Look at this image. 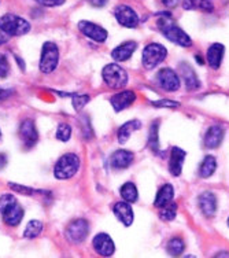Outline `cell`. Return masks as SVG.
<instances>
[{
  "mask_svg": "<svg viewBox=\"0 0 229 258\" xmlns=\"http://www.w3.org/2000/svg\"><path fill=\"white\" fill-rule=\"evenodd\" d=\"M88 3L94 7H103L107 3V0H88Z\"/></svg>",
  "mask_w": 229,
  "mask_h": 258,
  "instance_id": "39",
  "label": "cell"
},
{
  "mask_svg": "<svg viewBox=\"0 0 229 258\" xmlns=\"http://www.w3.org/2000/svg\"><path fill=\"white\" fill-rule=\"evenodd\" d=\"M113 212H114L115 217L120 220L121 223L124 224L125 227H130L132 223H133V209L129 205V202H117L113 208Z\"/></svg>",
  "mask_w": 229,
  "mask_h": 258,
  "instance_id": "16",
  "label": "cell"
},
{
  "mask_svg": "<svg viewBox=\"0 0 229 258\" xmlns=\"http://www.w3.org/2000/svg\"><path fill=\"white\" fill-rule=\"evenodd\" d=\"M71 136V126L69 124H62L58 125V129H56V139L60 140V142H67Z\"/></svg>",
  "mask_w": 229,
  "mask_h": 258,
  "instance_id": "33",
  "label": "cell"
},
{
  "mask_svg": "<svg viewBox=\"0 0 229 258\" xmlns=\"http://www.w3.org/2000/svg\"><path fill=\"white\" fill-rule=\"evenodd\" d=\"M80 169V158L73 153L62 155L55 164L54 176L59 180L71 179Z\"/></svg>",
  "mask_w": 229,
  "mask_h": 258,
  "instance_id": "3",
  "label": "cell"
},
{
  "mask_svg": "<svg viewBox=\"0 0 229 258\" xmlns=\"http://www.w3.org/2000/svg\"><path fill=\"white\" fill-rule=\"evenodd\" d=\"M135 159V155L128 150H117L110 157V165L114 169H126L129 168Z\"/></svg>",
  "mask_w": 229,
  "mask_h": 258,
  "instance_id": "15",
  "label": "cell"
},
{
  "mask_svg": "<svg viewBox=\"0 0 229 258\" xmlns=\"http://www.w3.org/2000/svg\"><path fill=\"white\" fill-rule=\"evenodd\" d=\"M228 225H229V219H228Z\"/></svg>",
  "mask_w": 229,
  "mask_h": 258,
  "instance_id": "43",
  "label": "cell"
},
{
  "mask_svg": "<svg viewBox=\"0 0 229 258\" xmlns=\"http://www.w3.org/2000/svg\"><path fill=\"white\" fill-rule=\"evenodd\" d=\"M224 128L219 125H213L207 129V132L204 135V144L209 149H217L219 147V144L222 143L224 139Z\"/></svg>",
  "mask_w": 229,
  "mask_h": 258,
  "instance_id": "19",
  "label": "cell"
},
{
  "mask_svg": "<svg viewBox=\"0 0 229 258\" xmlns=\"http://www.w3.org/2000/svg\"><path fill=\"white\" fill-rule=\"evenodd\" d=\"M136 48H137V43L136 41H125V43H122L118 47H115L113 52H111V56L117 62H124V60L129 59L136 51Z\"/></svg>",
  "mask_w": 229,
  "mask_h": 258,
  "instance_id": "20",
  "label": "cell"
},
{
  "mask_svg": "<svg viewBox=\"0 0 229 258\" xmlns=\"http://www.w3.org/2000/svg\"><path fill=\"white\" fill-rule=\"evenodd\" d=\"M79 30L85 37L94 40L95 43H105L107 37H109V33H107V30L105 28L96 25L94 22H90V21H80L79 22Z\"/></svg>",
  "mask_w": 229,
  "mask_h": 258,
  "instance_id": "9",
  "label": "cell"
},
{
  "mask_svg": "<svg viewBox=\"0 0 229 258\" xmlns=\"http://www.w3.org/2000/svg\"><path fill=\"white\" fill-rule=\"evenodd\" d=\"M11 95H13V91L11 90H2L0 88V100L7 99V98H10Z\"/></svg>",
  "mask_w": 229,
  "mask_h": 258,
  "instance_id": "38",
  "label": "cell"
},
{
  "mask_svg": "<svg viewBox=\"0 0 229 258\" xmlns=\"http://www.w3.org/2000/svg\"><path fill=\"white\" fill-rule=\"evenodd\" d=\"M166 247H168V251H169V254H172V255H180V254L184 251L185 248L184 240L181 238H172Z\"/></svg>",
  "mask_w": 229,
  "mask_h": 258,
  "instance_id": "30",
  "label": "cell"
},
{
  "mask_svg": "<svg viewBox=\"0 0 229 258\" xmlns=\"http://www.w3.org/2000/svg\"><path fill=\"white\" fill-rule=\"evenodd\" d=\"M183 7L185 10H200V11H213V3L209 0H184Z\"/></svg>",
  "mask_w": 229,
  "mask_h": 258,
  "instance_id": "26",
  "label": "cell"
},
{
  "mask_svg": "<svg viewBox=\"0 0 229 258\" xmlns=\"http://www.w3.org/2000/svg\"><path fill=\"white\" fill-rule=\"evenodd\" d=\"M0 213L3 216V221L10 227H17L24 219V209L11 194L0 197Z\"/></svg>",
  "mask_w": 229,
  "mask_h": 258,
  "instance_id": "2",
  "label": "cell"
},
{
  "mask_svg": "<svg viewBox=\"0 0 229 258\" xmlns=\"http://www.w3.org/2000/svg\"><path fill=\"white\" fill-rule=\"evenodd\" d=\"M158 131H160V121H155L151 124L148 135V146L154 153L160 151V139H158Z\"/></svg>",
  "mask_w": 229,
  "mask_h": 258,
  "instance_id": "28",
  "label": "cell"
},
{
  "mask_svg": "<svg viewBox=\"0 0 229 258\" xmlns=\"http://www.w3.org/2000/svg\"><path fill=\"white\" fill-rule=\"evenodd\" d=\"M115 18H117V22L120 24L121 26H125V28H130L133 29L136 26L139 25V17L136 14V11L126 5L117 6V9L114 11Z\"/></svg>",
  "mask_w": 229,
  "mask_h": 258,
  "instance_id": "11",
  "label": "cell"
},
{
  "mask_svg": "<svg viewBox=\"0 0 229 258\" xmlns=\"http://www.w3.org/2000/svg\"><path fill=\"white\" fill-rule=\"evenodd\" d=\"M36 2L44 7H58L63 5L66 0H36Z\"/></svg>",
  "mask_w": 229,
  "mask_h": 258,
  "instance_id": "37",
  "label": "cell"
},
{
  "mask_svg": "<svg viewBox=\"0 0 229 258\" xmlns=\"http://www.w3.org/2000/svg\"><path fill=\"white\" fill-rule=\"evenodd\" d=\"M175 197V189L172 184H165L161 187V189L157 194V198H155L154 205L157 208H162L165 205H168L172 202V199Z\"/></svg>",
  "mask_w": 229,
  "mask_h": 258,
  "instance_id": "24",
  "label": "cell"
},
{
  "mask_svg": "<svg viewBox=\"0 0 229 258\" xmlns=\"http://www.w3.org/2000/svg\"><path fill=\"white\" fill-rule=\"evenodd\" d=\"M59 62V48L58 45L52 43V41H45L41 48V56H40V68L41 73L44 75H50L52 73Z\"/></svg>",
  "mask_w": 229,
  "mask_h": 258,
  "instance_id": "6",
  "label": "cell"
},
{
  "mask_svg": "<svg viewBox=\"0 0 229 258\" xmlns=\"http://www.w3.org/2000/svg\"><path fill=\"white\" fill-rule=\"evenodd\" d=\"M157 83L161 88L169 92H175L180 88V79L175 70L170 68L161 69L157 75Z\"/></svg>",
  "mask_w": 229,
  "mask_h": 258,
  "instance_id": "10",
  "label": "cell"
},
{
  "mask_svg": "<svg viewBox=\"0 0 229 258\" xmlns=\"http://www.w3.org/2000/svg\"><path fill=\"white\" fill-rule=\"evenodd\" d=\"M225 47L219 43H214L209 47L207 50V63L211 69H218L224 58Z\"/></svg>",
  "mask_w": 229,
  "mask_h": 258,
  "instance_id": "22",
  "label": "cell"
},
{
  "mask_svg": "<svg viewBox=\"0 0 229 258\" xmlns=\"http://www.w3.org/2000/svg\"><path fill=\"white\" fill-rule=\"evenodd\" d=\"M168 56V50L162 44L158 43H149L144 47L141 60L145 69H154L161 62H164L165 58Z\"/></svg>",
  "mask_w": 229,
  "mask_h": 258,
  "instance_id": "7",
  "label": "cell"
},
{
  "mask_svg": "<svg viewBox=\"0 0 229 258\" xmlns=\"http://www.w3.org/2000/svg\"><path fill=\"white\" fill-rule=\"evenodd\" d=\"M41 231H43V223H41V221H37V220H32V221H29L28 225H26L25 232H24V238L35 239L40 235Z\"/></svg>",
  "mask_w": 229,
  "mask_h": 258,
  "instance_id": "29",
  "label": "cell"
},
{
  "mask_svg": "<svg viewBox=\"0 0 229 258\" xmlns=\"http://www.w3.org/2000/svg\"><path fill=\"white\" fill-rule=\"evenodd\" d=\"M10 73V63L5 54H0V79H5Z\"/></svg>",
  "mask_w": 229,
  "mask_h": 258,
  "instance_id": "35",
  "label": "cell"
},
{
  "mask_svg": "<svg viewBox=\"0 0 229 258\" xmlns=\"http://www.w3.org/2000/svg\"><path fill=\"white\" fill-rule=\"evenodd\" d=\"M151 104L154 107H170V109H175V107H179V102H175V100H158V102H151Z\"/></svg>",
  "mask_w": 229,
  "mask_h": 258,
  "instance_id": "36",
  "label": "cell"
},
{
  "mask_svg": "<svg viewBox=\"0 0 229 258\" xmlns=\"http://www.w3.org/2000/svg\"><path fill=\"white\" fill-rule=\"evenodd\" d=\"M90 95H71V103H73L75 111H80V110L84 109V106L90 102Z\"/></svg>",
  "mask_w": 229,
  "mask_h": 258,
  "instance_id": "32",
  "label": "cell"
},
{
  "mask_svg": "<svg viewBox=\"0 0 229 258\" xmlns=\"http://www.w3.org/2000/svg\"><path fill=\"white\" fill-rule=\"evenodd\" d=\"M92 246H94L95 251L103 257H110L115 251L114 242L107 233H98L92 240Z\"/></svg>",
  "mask_w": 229,
  "mask_h": 258,
  "instance_id": "13",
  "label": "cell"
},
{
  "mask_svg": "<svg viewBox=\"0 0 229 258\" xmlns=\"http://www.w3.org/2000/svg\"><path fill=\"white\" fill-rule=\"evenodd\" d=\"M9 187H10L13 191H15V192H21V194H24V195H33V194H36V192L44 194V191H40V189L29 188V187H25V185H20V184H15V183H10V184H9Z\"/></svg>",
  "mask_w": 229,
  "mask_h": 258,
  "instance_id": "34",
  "label": "cell"
},
{
  "mask_svg": "<svg viewBox=\"0 0 229 258\" xmlns=\"http://www.w3.org/2000/svg\"><path fill=\"white\" fill-rule=\"evenodd\" d=\"M121 197L124 198V201L126 202H129V204H133L137 201V197H139V194H137V188H136V185L133 183H125L120 189Z\"/></svg>",
  "mask_w": 229,
  "mask_h": 258,
  "instance_id": "27",
  "label": "cell"
},
{
  "mask_svg": "<svg viewBox=\"0 0 229 258\" xmlns=\"http://www.w3.org/2000/svg\"><path fill=\"white\" fill-rule=\"evenodd\" d=\"M7 41H9V35L5 33L3 30H0V45L6 44Z\"/></svg>",
  "mask_w": 229,
  "mask_h": 258,
  "instance_id": "41",
  "label": "cell"
},
{
  "mask_svg": "<svg viewBox=\"0 0 229 258\" xmlns=\"http://www.w3.org/2000/svg\"><path fill=\"white\" fill-rule=\"evenodd\" d=\"M136 100V94L133 91H122L111 96V106L115 111H122V110L128 109L129 106L133 104Z\"/></svg>",
  "mask_w": 229,
  "mask_h": 258,
  "instance_id": "14",
  "label": "cell"
},
{
  "mask_svg": "<svg viewBox=\"0 0 229 258\" xmlns=\"http://www.w3.org/2000/svg\"><path fill=\"white\" fill-rule=\"evenodd\" d=\"M180 73H181V77L184 80L185 87L187 90L194 91L198 90L200 87V81L198 79V76L195 73V70L187 63H180Z\"/></svg>",
  "mask_w": 229,
  "mask_h": 258,
  "instance_id": "21",
  "label": "cell"
},
{
  "mask_svg": "<svg viewBox=\"0 0 229 258\" xmlns=\"http://www.w3.org/2000/svg\"><path fill=\"white\" fill-rule=\"evenodd\" d=\"M0 30L9 36H24L30 30V24L22 17L15 14H5L0 17Z\"/></svg>",
  "mask_w": 229,
  "mask_h": 258,
  "instance_id": "4",
  "label": "cell"
},
{
  "mask_svg": "<svg viewBox=\"0 0 229 258\" xmlns=\"http://www.w3.org/2000/svg\"><path fill=\"white\" fill-rule=\"evenodd\" d=\"M187 157V153L180 147H173L172 153H170V161H169V170L173 176H180L183 172V165H184V159Z\"/></svg>",
  "mask_w": 229,
  "mask_h": 258,
  "instance_id": "18",
  "label": "cell"
},
{
  "mask_svg": "<svg viewBox=\"0 0 229 258\" xmlns=\"http://www.w3.org/2000/svg\"><path fill=\"white\" fill-rule=\"evenodd\" d=\"M141 128V122H140L139 119H132V121H128V122H125L120 129H118V142L121 144H124L128 142V139L130 138V135L136 132V131H139Z\"/></svg>",
  "mask_w": 229,
  "mask_h": 258,
  "instance_id": "23",
  "label": "cell"
},
{
  "mask_svg": "<svg viewBox=\"0 0 229 258\" xmlns=\"http://www.w3.org/2000/svg\"><path fill=\"white\" fill-rule=\"evenodd\" d=\"M158 28H160L161 33L166 39L170 40L172 43H176L181 47H191L192 45L191 37L179 25H176L169 13L162 14V18L158 20Z\"/></svg>",
  "mask_w": 229,
  "mask_h": 258,
  "instance_id": "1",
  "label": "cell"
},
{
  "mask_svg": "<svg viewBox=\"0 0 229 258\" xmlns=\"http://www.w3.org/2000/svg\"><path fill=\"white\" fill-rule=\"evenodd\" d=\"M215 169H217V161L213 155H207L204 157V159L202 161L199 168V174L200 177L203 179H207V177H211L214 174Z\"/></svg>",
  "mask_w": 229,
  "mask_h": 258,
  "instance_id": "25",
  "label": "cell"
},
{
  "mask_svg": "<svg viewBox=\"0 0 229 258\" xmlns=\"http://www.w3.org/2000/svg\"><path fill=\"white\" fill-rule=\"evenodd\" d=\"M90 233V224L84 219H75L67 225V228L65 231L66 239L69 240L70 243L79 244L81 242H84L87 236Z\"/></svg>",
  "mask_w": 229,
  "mask_h": 258,
  "instance_id": "8",
  "label": "cell"
},
{
  "mask_svg": "<svg viewBox=\"0 0 229 258\" xmlns=\"http://www.w3.org/2000/svg\"><path fill=\"white\" fill-rule=\"evenodd\" d=\"M198 202H199V208L202 210V213L206 217H213L214 216L215 212H217V198H215L214 194L209 192V191L200 194Z\"/></svg>",
  "mask_w": 229,
  "mask_h": 258,
  "instance_id": "17",
  "label": "cell"
},
{
  "mask_svg": "<svg viewBox=\"0 0 229 258\" xmlns=\"http://www.w3.org/2000/svg\"><path fill=\"white\" fill-rule=\"evenodd\" d=\"M20 136L26 149H30V147H33L37 143L39 134H37L36 125L32 119H24L22 121V124L20 126Z\"/></svg>",
  "mask_w": 229,
  "mask_h": 258,
  "instance_id": "12",
  "label": "cell"
},
{
  "mask_svg": "<svg viewBox=\"0 0 229 258\" xmlns=\"http://www.w3.org/2000/svg\"><path fill=\"white\" fill-rule=\"evenodd\" d=\"M162 3H164L166 7H176V6L179 5V0H162Z\"/></svg>",
  "mask_w": 229,
  "mask_h": 258,
  "instance_id": "40",
  "label": "cell"
},
{
  "mask_svg": "<svg viewBox=\"0 0 229 258\" xmlns=\"http://www.w3.org/2000/svg\"><path fill=\"white\" fill-rule=\"evenodd\" d=\"M7 164V157L6 154H0V169H3Z\"/></svg>",
  "mask_w": 229,
  "mask_h": 258,
  "instance_id": "42",
  "label": "cell"
},
{
  "mask_svg": "<svg viewBox=\"0 0 229 258\" xmlns=\"http://www.w3.org/2000/svg\"><path fill=\"white\" fill-rule=\"evenodd\" d=\"M176 214H177V205L169 202L168 205L162 206V210H161V219L165 220V221H172V220L176 219Z\"/></svg>",
  "mask_w": 229,
  "mask_h": 258,
  "instance_id": "31",
  "label": "cell"
},
{
  "mask_svg": "<svg viewBox=\"0 0 229 258\" xmlns=\"http://www.w3.org/2000/svg\"><path fill=\"white\" fill-rule=\"evenodd\" d=\"M102 76L107 87L111 90H121L128 84V73L117 63L106 64L102 70Z\"/></svg>",
  "mask_w": 229,
  "mask_h": 258,
  "instance_id": "5",
  "label": "cell"
}]
</instances>
